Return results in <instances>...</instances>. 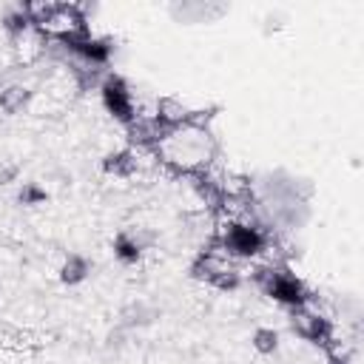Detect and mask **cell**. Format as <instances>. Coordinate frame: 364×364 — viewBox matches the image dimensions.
Instances as JSON below:
<instances>
[{"label":"cell","instance_id":"6da1fadb","mask_svg":"<svg viewBox=\"0 0 364 364\" xmlns=\"http://www.w3.org/2000/svg\"><path fill=\"white\" fill-rule=\"evenodd\" d=\"M154 151L159 154V159L185 173V176H193V173H205L208 165L216 159L219 154V145L213 139V134L208 128H199V125H182V128H173L168 131L156 145Z\"/></svg>","mask_w":364,"mask_h":364},{"label":"cell","instance_id":"7a4b0ae2","mask_svg":"<svg viewBox=\"0 0 364 364\" xmlns=\"http://www.w3.org/2000/svg\"><path fill=\"white\" fill-rule=\"evenodd\" d=\"M253 282L262 287L264 296H270L273 301L284 304L287 310L293 307H304L310 301V293L304 287V282L299 276H293L290 270L279 267V264H267V267H259L253 273Z\"/></svg>","mask_w":364,"mask_h":364},{"label":"cell","instance_id":"3957f363","mask_svg":"<svg viewBox=\"0 0 364 364\" xmlns=\"http://www.w3.org/2000/svg\"><path fill=\"white\" fill-rule=\"evenodd\" d=\"M216 245H219V250H222L225 256L253 259V256H262V253L270 247V233H267L262 225L230 222L228 228H222Z\"/></svg>","mask_w":364,"mask_h":364},{"label":"cell","instance_id":"277c9868","mask_svg":"<svg viewBox=\"0 0 364 364\" xmlns=\"http://www.w3.org/2000/svg\"><path fill=\"white\" fill-rule=\"evenodd\" d=\"M100 97H102L105 111H108L117 122L131 125V122L139 117L136 108H134L131 88H128V82H125L119 74H105V77H102V82H100Z\"/></svg>","mask_w":364,"mask_h":364},{"label":"cell","instance_id":"5b68a950","mask_svg":"<svg viewBox=\"0 0 364 364\" xmlns=\"http://www.w3.org/2000/svg\"><path fill=\"white\" fill-rule=\"evenodd\" d=\"M290 330L304 338V341H313V344H330V336H333V327L324 316H318L316 310H310L307 304L304 307H293L290 310Z\"/></svg>","mask_w":364,"mask_h":364},{"label":"cell","instance_id":"8992f818","mask_svg":"<svg viewBox=\"0 0 364 364\" xmlns=\"http://www.w3.org/2000/svg\"><path fill=\"white\" fill-rule=\"evenodd\" d=\"M228 267H233V264H230V259H228L225 253H219V250H199L196 259L191 262L188 273H191V279H196V282L213 284Z\"/></svg>","mask_w":364,"mask_h":364},{"label":"cell","instance_id":"52a82bcc","mask_svg":"<svg viewBox=\"0 0 364 364\" xmlns=\"http://www.w3.org/2000/svg\"><path fill=\"white\" fill-rule=\"evenodd\" d=\"M188 117H191V108H188L182 100H176V97H159V100H156V114H154V119H156V125H159L162 131L182 128V125L188 122Z\"/></svg>","mask_w":364,"mask_h":364},{"label":"cell","instance_id":"ba28073f","mask_svg":"<svg viewBox=\"0 0 364 364\" xmlns=\"http://www.w3.org/2000/svg\"><path fill=\"white\" fill-rule=\"evenodd\" d=\"M225 11H228L225 6H210V3H176V6H171L173 20H179V23H202V20L219 17Z\"/></svg>","mask_w":364,"mask_h":364},{"label":"cell","instance_id":"9c48e42d","mask_svg":"<svg viewBox=\"0 0 364 364\" xmlns=\"http://www.w3.org/2000/svg\"><path fill=\"white\" fill-rule=\"evenodd\" d=\"M57 273H60V282L65 287H77V284H82L91 276V262L82 253H68Z\"/></svg>","mask_w":364,"mask_h":364},{"label":"cell","instance_id":"30bf717a","mask_svg":"<svg viewBox=\"0 0 364 364\" xmlns=\"http://www.w3.org/2000/svg\"><path fill=\"white\" fill-rule=\"evenodd\" d=\"M154 318H159V310L154 304H148V301H131V304H125L119 310V327H125V330L145 327Z\"/></svg>","mask_w":364,"mask_h":364},{"label":"cell","instance_id":"8fae6325","mask_svg":"<svg viewBox=\"0 0 364 364\" xmlns=\"http://www.w3.org/2000/svg\"><path fill=\"white\" fill-rule=\"evenodd\" d=\"M102 171L108 176H119V179H128L134 171H136V154L131 148H122V151H111L102 156Z\"/></svg>","mask_w":364,"mask_h":364},{"label":"cell","instance_id":"7c38bea8","mask_svg":"<svg viewBox=\"0 0 364 364\" xmlns=\"http://www.w3.org/2000/svg\"><path fill=\"white\" fill-rule=\"evenodd\" d=\"M31 88H26V85H17V82H11V85H3L0 88V114H6V117H14V114H20L28 102H31Z\"/></svg>","mask_w":364,"mask_h":364},{"label":"cell","instance_id":"4fadbf2b","mask_svg":"<svg viewBox=\"0 0 364 364\" xmlns=\"http://www.w3.org/2000/svg\"><path fill=\"white\" fill-rule=\"evenodd\" d=\"M111 250H114L117 262H119V264H128V267H131V264H136V262L142 259V253H145V250L136 245V239L131 236V230H128V228H125V230H119V233L111 239Z\"/></svg>","mask_w":364,"mask_h":364},{"label":"cell","instance_id":"5bb4252c","mask_svg":"<svg viewBox=\"0 0 364 364\" xmlns=\"http://www.w3.org/2000/svg\"><path fill=\"white\" fill-rule=\"evenodd\" d=\"M3 28H6L11 37H23V34L31 28V17H28V11H26V3L17 6V9H9V11L3 14Z\"/></svg>","mask_w":364,"mask_h":364},{"label":"cell","instance_id":"9a60e30c","mask_svg":"<svg viewBox=\"0 0 364 364\" xmlns=\"http://www.w3.org/2000/svg\"><path fill=\"white\" fill-rule=\"evenodd\" d=\"M250 344H253L256 353L273 355V353L279 350V333H276L273 327H256L253 336H250Z\"/></svg>","mask_w":364,"mask_h":364},{"label":"cell","instance_id":"2e32d148","mask_svg":"<svg viewBox=\"0 0 364 364\" xmlns=\"http://www.w3.org/2000/svg\"><path fill=\"white\" fill-rule=\"evenodd\" d=\"M46 199H48V193H46V188L37 185V182H23L20 191H17V205H23V208H37V205H43Z\"/></svg>","mask_w":364,"mask_h":364},{"label":"cell","instance_id":"e0dca14e","mask_svg":"<svg viewBox=\"0 0 364 364\" xmlns=\"http://www.w3.org/2000/svg\"><path fill=\"white\" fill-rule=\"evenodd\" d=\"M239 284H242V273H239L236 267H228V270L213 282V287H216V290H236Z\"/></svg>","mask_w":364,"mask_h":364},{"label":"cell","instance_id":"ac0fdd59","mask_svg":"<svg viewBox=\"0 0 364 364\" xmlns=\"http://www.w3.org/2000/svg\"><path fill=\"white\" fill-rule=\"evenodd\" d=\"M17 176H20V168L14 162H0V188L9 182H17Z\"/></svg>","mask_w":364,"mask_h":364},{"label":"cell","instance_id":"d6986e66","mask_svg":"<svg viewBox=\"0 0 364 364\" xmlns=\"http://www.w3.org/2000/svg\"><path fill=\"white\" fill-rule=\"evenodd\" d=\"M330 364H347L341 355H330Z\"/></svg>","mask_w":364,"mask_h":364}]
</instances>
